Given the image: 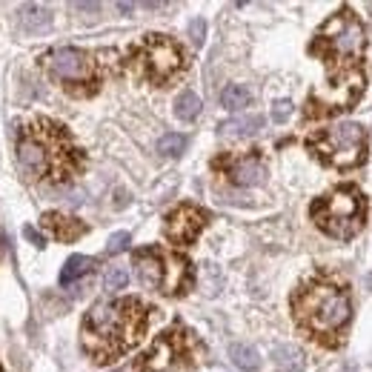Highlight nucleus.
<instances>
[{
	"label": "nucleus",
	"mask_w": 372,
	"mask_h": 372,
	"mask_svg": "<svg viewBox=\"0 0 372 372\" xmlns=\"http://www.w3.org/2000/svg\"><path fill=\"white\" fill-rule=\"evenodd\" d=\"M310 149L329 167L352 169L366 158V132L361 123H338L332 129L315 132L310 137Z\"/></svg>",
	"instance_id": "423d86ee"
},
{
	"label": "nucleus",
	"mask_w": 372,
	"mask_h": 372,
	"mask_svg": "<svg viewBox=\"0 0 372 372\" xmlns=\"http://www.w3.org/2000/svg\"><path fill=\"white\" fill-rule=\"evenodd\" d=\"M118 9H120V12H126V15H129V12H132V9H135V4H123V0H120V4H118Z\"/></svg>",
	"instance_id": "c756f323"
},
{
	"label": "nucleus",
	"mask_w": 372,
	"mask_h": 372,
	"mask_svg": "<svg viewBox=\"0 0 372 372\" xmlns=\"http://www.w3.org/2000/svg\"><path fill=\"white\" fill-rule=\"evenodd\" d=\"M289 115H292V101H275V106H272V120L283 123Z\"/></svg>",
	"instance_id": "bb28decb"
},
{
	"label": "nucleus",
	"mask_w": 372,
	"mask_h": 372,
	"mask_svg": "<svg viewBox=\"0 0 372 372\" xmlns=\"http://www.w3.org/2000/svg\"><path fill=\"white\" fill-rule=\"evenodd\" d=\"M74 9H78V12H98L101 6L98 4H74Z\"/></svg>",
	"instance_id": "c85d7f7f"
},
{
	"label": "nucleus",
	"mask_w": 372,
	"mask_h": 372,
	"mask_svg": "<svg viewBox=\"0 0 372 372\" xmlns=\"http://www.w3.org/2000/svg\"><path fill=\"white\" fill-rule=\"evenodd\" d=\"M201 98L195 95V92H184V95H178V101H175V115L181 118V120H195L198 115H201Z\"/></svg>",
	"instance_id": "4be33fe9"
},
{
	"label": "nucleus",
	"mask_w": 372,
	"mask_h": 372,
	"mask_svg": "<svg viewBox=\"0 0 372 372\" xmlns=\"http://www.w3.org/2000/svg\"><path fill=\"white\" fill-rule=\"evenodd\" d=\"M140 63L155 84H164L184 66V55L178 43L169 40L167 35H149L140 46Z\"/></svg>",
	"instance_id": "6e6552de"
},
{
	"label": "nucleus",
	"mask_w": 372,
	"mask_h": 372,
	"mask_svg": "<svg viewBox=\"0 0 372 372\" xmlns=\"http://www.w3.org/2000/svg\"><path fill=\"white\" fill-rule=\"evenodd\" d=\"M184 149H186V135H178V132H169L158 140V152L164 158H178L184 155Z\"/></svg>",
	"instance_id": "5701e85b"
},
{
	"label": "nucleus",
	"mask_w": 372,
	"mask_h": 372,
	"mask_svg": "<svg viewBox=\"0 0 372 372\" xmlns=\"http://www.w3.org/2000/svg\"><path fill=\"white\" fill-rule=\"evenodd\" d=\"M21 21L29 32H46L52 26V12L40 4H23L21 6Z\"/></svg>",
	"instance_id": "a211bd4d"
},
{
	"label": "nucleus",
	"mask_w": 372,
	"mask_h": 372,
	"mask_svg": "<svg viewBox=\"0 0 372 372\" xmlns=\"http://www.w3.org/2000/svg\"><path fill=\"white\" fill-rule=\"evenodd\" d=\"M43 227H46L57 241H63V244L78 241V238L86 232V227H84L78 218H69V215H60V212H46V215H43Z\"/></svg>",
	"instance_id": "ddd939ff"
},
{
	"label": "nucleus",
	"mask_w": 372,
	"mask_h": 372,
	"mask_svg": "<svg viewBox=\"0 0 372 372\" xmlns=\"http://www.w3.org/2000/svg\"><path fill=\"white\" fill-rule=\"evenodd\" d=\"M292 310H295V321L307 332H312L315 338L329 341V344L346 327L349 312H352L346 292L332 283H324V281H315L298 292L292 301Z\"/></svg>",
	"instance_id": "7ed1b4c3"
},
{
	"label": "nucleus",
	"mask_w": 372,
	"mask_h": 372,
	"mask_svg": "<svg viewBox=\"0 0 372 372\" xmlns=\"http://www.w3.org/2000/svg\"><path fill=\"white\" fill-rule=\"evenodd\" d=\"M230 358H232V363H235L238 369H244V372H255V369L261 366V355H258V349L249 346V344H232V346H230Z\"/></svg>",
	"instance_id": "aec40b11"
},
{
	"label": "nucleus",
	"mask_w": 372,
	"mask_h": 372,
	"mask_svg": "<svg viewBox=\"0 0 372 372\" xmlns=\"http://www.w3.org/2000/svg\"><path fill=\"white\" fill-rule=\"evenodd\" d=\"M363 72L361 66H338V72L329 78L327 89H318L310 98V109L307 115H332L338 109H349L361 95H363Z\"/></svg>",
	"instance_id": "0eeeda50"
},
{
	"label": "nucleus",
	"mask_w": 372,
	"mask_h": 372,
	"mask_svg": "<svg viewBox=\"0 0 372 372\" xmlns=\"http://www.w3.org/2000/svg\"><path fill=\"white\" fill-rule=\"evenodd\" d=\"M230 178L238 186H258L266 178V169H264L261 158L255 152H249V155H244V158H238V161L230 164Z\"/></svg>",
	"instance_id": "f8f14e48"
},
{
	"label": "nucleus",
	"mask_w": 372,
	"mask_h": 372,
	"mask_svg": "<svg viewBox=\"0 0 372 372\" xmlns=\"http://www.w3.org/2000/svg\"><path fill=\"white\" fill-rule=\"evenodd\" d=\"M312 220L318 223V230H324L332 238L349 241L363 230L366 220V201L355 186H341L324 198H318L310 209Z\"/></svg>",
	"instance_id": "20e7f679"
},
{
	"label": "nucleus",
	"mask_w": 372,
	"mask_h": 372,
	"mask_svg": "<svg viewBox=\"0 0 372 372\" xmlns=\"http://www.w3.org/2000/svg\"><path fill=\"white\" fill-rule=\"evenodd\" d=\"M146 329V310L135 298L123 301H101L89 310L84 321V349L98 361L109 363L129 346L140 341Z\"/></svg>",
	"instance_id": "f257e3e1"
},
{
	"label": "nucleus",
	"mask_w": 372,
	"mask_h": 372,
	"mask_svg": "<svg viewBox=\"0 0 372 372\" xmlns=\"http://www.w3.org/2000/svg\"><path fill=\"white\" fill-rule=\"evenodd\" d=\"M203 227H206V212L198 209V206L184 203V206H178L175 212L167 215V227L164 230H167V238L172 244H192L201 235Z\"/></svg>",
	"instance_id": "9b49d317"
},
{
	"label": "nucleus",
	"mask_w": 372,
	"mask_h": 372,
	"mask_svg": "<svg viewBox=\"0 0 372 372\" xmlns=\"http://www.w3.org/2000/svg\"><path fill=\"white\" fill-rule=\"evenodd\" d=\"M92 266H95V258H89V255H72L66 261V266L60 269V286H72L78 278L89 275Z\"/></svg>",
	"instance_id": "6ab92c4d"
},
{
	"label": "nucleus",
	"mask_w": 372,
	"mask_h": 372,
	"mask_svg": "<svg viewBox=\"0 0 372 372\" xmlns=\"http://www.w3.org/2000/svg\"><path fill=\"white\" fill-rule=\"evenodd\" d=\"M258 129H264V118L261 115H241V118H230L218 126V132L223 137H249Z\"/></svg>",
	"instance_id": "dca6fc26"
},
{
	"label": "nucleus",
	"mask_w": 372,
	"mask_h": 372,
	"mask_svg": "<svg viewBox=\"0 0 372 372\" xmlns=\"http://www.w3.org/2000/svg\"><path fill=\"white\" fill-rule=\"evenodd\" d=\"M312 55L324 57L327 63H344V66H358L355 60L363 55L366 49V32H363V23L349 12V9H341L338 15H332L318 38L312 40Z\"/></svg>",
	"instance_id": "39448f33"
},
{
	"label": "nucleus",
	"mask_w": 372,
	"mask_h": 372,
	"mask_svg": "<svg viewBox=\"0 0 372 372\" xmlns=\"http://www.w3.org/2000/svg\"><path fill=\"white\" fill-rule=\"evenodd\" d=\"M23 235H26V238H29L35 247H43V244H46V241H43V235H40L38 230H32V227H26V230H23Z\"/></svg>",
	"instance_id": "cd10ccee"
},
{
	"label": "nucleus",
	"mask_w": 372,
	"mask_h": 372,
	"mask_svg": "<svg viewBox=\"0 0 372 372\" xmlns=\"http://www.w3.org/2000/svg\"><path fill=\"white\" fill-rule=\"evenodd\" d=\"M46 66L52 72V78L63 81V84H92L95 81V60L84 52V49H74V46H63L55 49L46 57Z\"/></svg>",
	"instance_id": "1a4fd4ad"
},
{
	"label": "nucleus",
	"mask_w": 372,
	"mask_h": 372,
	"mask_svg": "<svg viewBox=\"0 0 372 372\" xmlns=\"http://www.w3.org/2000/svg\"><path fill=\"white\" fill-rule=\"evenodd\" d=\"M135 269H137L140 283L161 286V281H164V255L158 249H140V252H135Z\"/></svg>",
	"instance_id": "4468645a"
},
{
	"label": "nucleus",
	"mask_w": 372,
	"mask_h": 372,
	"mask_svg": "<svg viewBox=\"0 0 372 372\" xmlns=\"http://www.w3.org/2000/svg\"><path fill=\"white\" fill-rule=\"evenodd\" d=\"M249 89L247 86H241V84H230L227 89L220 92V103H223V109H230V112H238V109H244V106H249Z\"/></svg>",
	"instance_id": "412c9836"
},
{
	"label": "nucleus",
	"mask_w": 372,
	"mask_h": 372,
	"mask_svg": "<svg viewBox=\"0 0 372 372\" xmlns=\"http://www.w3.org/2000/svg\"><path fill=\"white\" fill-rule=\"evenodd\" d=\"M272 361L281 372H304L307 361H304V352L298 346H289V344H281L272 349Z\"/></svg>",
	"instance_id": "f3484780"
},
{
	"label": "nucleus",
	"mask_w": 372,
	"mask_h": 372,
	"mask_svg": "<svg viewBox=\"0 0 372 372\" xmlns=\"http://www.w3.org/2000/svg\"><path fill=\"white\" fill-rule=\"evenodd\" d=\"M181 355H184V338L178 332H164L152 341V346L137 361V369L140 372H167L169 366H175Z\"/></svg>",
	"instance_id": "9d476101"
},
{
	"label": "nucleus",
	"mask_w": 372,
	"mask_h": 372,
	"mask_svg": "<svg viewBox=\"0 0 372 372\" xmlns=\"http://www.w3.org/2000/svg\"><path fill=\"white\" fill-rule=\"evenodd\" d=\"M103 283H106L109 292L123 289V286L129 283V269H126V266H109L106 275H103Z\"/></svg>",
	"instance_id": "b1692460"
},
{
	"label": "nucleus",
	"mask_w": 372,
	"mask_h": 372,
	"mask_svg": "<svg viewBox=\"0 0 372 372\" xmlns=\"http://www.w3.org/2000/svg\"><path fill=\"white\" fill-rule=\"evenodd\" d=\"M18 158L32 178L52 181H66L78 167V155H74L69 135L52 120H35L29 129L21 132Z\"/></svg>",
	"instance_id": "f03ea898"
},
{
	"label": "nucleus",
	"mask_w": 372,
	"mask_h": 372,
	"mask_svg": "<svg viewBox=\"0 0 372 372\" xmlns=\"http://www.w3.org/2000/svg\"><path fill=\"white\" fill-rule=\"evenodd\" d=\"M189 38H192L195 46H203V38H206V23H203V18H195V21L189 23Z\"/></svg>",
	"instance_id": "a878e982"
},
{
	"label": "nucleus",
	"mask_w": 372,
	"mask_h": 372,
	"mask_svg": "<svg viewBox=\"0 0 372 372\" xmlns=\"http://www.w3.org/2000/svg\"><path fill=\"white\" fill-rule=\"evenodd\" d=\"M189 283V264L181 258V255H164V281H161V289L167 295H181L184 286Z\"/></svg>",
	"instance_id": "2eb2a0df"
},
{
	"label": "nucleus",
	"mask_w": 372,
	"mask_h": 372,
	"mask_svg": "<svg viewBox=\"0 0 372 372\" xmlns=\"http://www.w3.org/2000/svg\"><path fill=\"white\" fill-rule=\"evenodd\" d=\"M129 247V232H115L106 244V255H120Z\"/></svg>",
	"instance_id": "393cba45"
}]
</instances>
